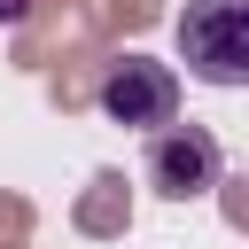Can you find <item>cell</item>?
Returning a JSON list of instances; mask_svg holds the SVG:
<instances>
[{
	"label": "cell",
	"instance_id": "7a4b0ae2",
	"mask_svg": "<svg viewBox=\"0 0 249 249\" xmlns=\"http://www.w3.org/2000/svg\"><path fill=\"white\" fill-rule=\"evenodd\" d=\"M93 101H101V117L109 124H124V132H171L179 124V70L171 62H156V54H117L109 70H101V86H93Z\"/></svg>",
	"mask_w": 249,
	"mask_h": 249
},
{
	"label": "cell",
	"instance_id": "3957f363",
	"mask_svg": "<svg viewBox=\"0 0 249 249\" xmlns=\"http://www.w3.org/2000/svg\"><path fill=\"white\" fill-rule=\"evenodd\" d=\"M140 179H148L163 202H202V195H218L226 156H218V140H210L202 124H171V132H156V140H148Z\"/></svg>",
	"mask_w": 249,
	"mask_h": 249
},
{
	"label": "cell",
	"instance_id": "277c9868",
	"mask_svg": "<svg viewBox=\"0 0 249 249\" xmlns=\"http://www.w3.org/2000/svg\"><path fill=\"white\" fill-rule=\"evenodd\" d=\"M31 16V0H0V23H23Z\"/></svg>",
	"mask_w": 249,
	"mask_h": 249
},
{
	"label": "cell",
	"instance_id": "6da1fadb",
	"mask_svg": "<svg viewBox=\"0 0 249 249\" xmlns=\"http://www.w3.org/2000/svg\"><path fill=\"white\" fill-rule=\"evenodd\" d=\"M171 39H179V62L195 86L249 93V0H187Z\"/></svg>",
	"mask_w": 249,
	"mask_h": 249
}]
</instances>
